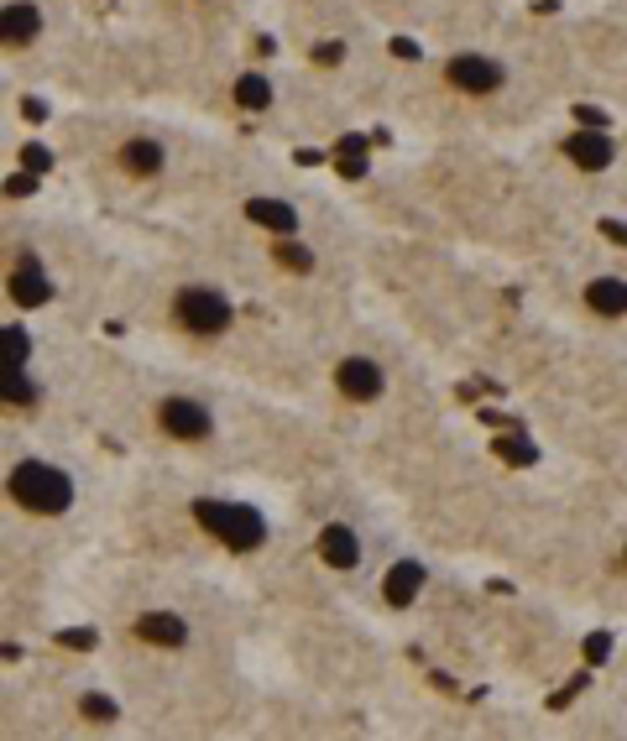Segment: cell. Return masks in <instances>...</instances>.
<instances>
[{
  "instance_id": "obj_8",
  "label": "cell",
  "mask_w": 627,
  "mask_h": 741,
  "mask_svg": "<svg viewBox=\"0 0 627 741\" xmlns=\"http://www.w3.org/2000/svg\"><path fill=\"white\" fill-rule=\"evenodd\" d=\"M335 387L346 402H377L382 391H387V371L371 360V355H346L340 366H335Z\"/></svg>"
},
{
  "instance_id": "obj_25",
  "label": "cell",
  "mask_w": 627,
  "mask_h": 741,
  "mask_svg": "<svg viewBox=\"0 0 627 741\" xmlns=\"http://www.w3.org/2000/svg\"><path fill=\"white\" fill-rule=\"evenodd\" d=\"M575 120H581V131H607V110H596V105H575Z\"/></svg>"
},
{
  "instance_id": "obj_13",
  "label": "cell",
  "mask_w": 627,
  "mask_h": 741,
  "mask_svg": "<svg viewBox=\"0 0 627 741\" xmlns=\"http://www.w3.org/2000/svg\"><path fill=\"white\" fill-rule=\"evenodd\" d=\"M116 162L126 178H157L167 167V152H162V141H152V136H131V141H120Z\"/></svg>"
},
{
  "instance_id": "obj_24",
  "label": "cell",
  "mask_w": 627,
  "mask_h": 741,
  "mask_svg": "<svg viewBox=\"0 0 627 741\" xmlns=\"http://www.w3.org/2000/svg\"><path fill=\"white\" fill-rule=\"evenodd\" d=\"M21 167H27V173H32V178H37V173H47V167H53V152H47V147H37V141H32V147H21Z\"/></svg>"
},
{
  "instance_id": "obj_21",
  "label": "cell",
  "mask_w": 627,
  "mask_h": 741,
  "mask_svg": "<svg viewBox=\"0 0 627 741\" xmlns=\"http://www.w3.org/2000/svg\"><path fill=\"white\" fill-rule=\"evenodd\" d=\"M335 157H340V173H346V178H366V141H361V136H346V141L335 147Z\"/></svg>"
},
{
  "instance_id": "obj_3",
  "label": "cell",
  "mask_w": 627,
  "mask_h": 741,
  "mask_svg": "<svg viewBox=\"0 0 627 741\" xmlns=\"http://www.w3.org/2000/svg\"><path fill=\"white\" fill-rule=\"evenodd\" d=\"M173 318H178V329H189L199 340H215V334H225L231 329V298L220 293V287H209V282H189V287H178L173 293Z\"/></svg>"
},
{
  "instance_id": "obj_26",
  "label": "cell",
  "mask_w": 627,
  "mask_h": 741,
  "mask_svg": "<svg viewBox=\"0 0 627 741\" xmlns=\"http://www.w3.org/2000/svg\"><path fill=\"white\" fill-rule=\"evenodd\" d=\"M58 642L63 648H94V632L89 626H74V632H58Z\"/></svg>"
},
{
  "instance_id": "obj_32",
  "label": "cell",
  "mask_w": 627,
  "mask_h": 741,
  "mask_svg": "<svg viewBox=\"0 0 627 741\" xmlns=\"http://www.w3.org/2000/svg\"><path fill=\"white\" fill-rule=\"evenodd\" d=\"M623 564H627V538H623Z\"/></svg>"
},
{
  "instance_id": "obj_9",
  "label": "cell",
  "mask_w": 627,
  "mask_h": 741,
  "mask_svg": "<svg viewBox=\"0 0 627 741\" xmlns=\"http://www.w3.org/2000/svg\"><path fill=\"white\" fill-rule=\"evenodd\" d=\"M424 585H429V569L419 559H397V564L382 569V600H387L392 611H408L424 595Z\"/></svg>"
},
{
  "instance_id": "obj_30",
  "label": "cell",
  "mask_w": 627,
  "mask_h": 741,
  "mask_svg": "<svg viewBox=\"0 0 627 741\" xmlns=\"http://www.w3.org/2000/svg\"><path fill=\"white\" fill-rule=\"evenodd\" d=\"M21 116L32 120V125H42V120H47V105H42V100H21Z\"/></svg>"
},
{
  "instance_id": "obj_14",
  "label": "cell",
  "mask_w": 627,
  "mask_h": 741,
  "mask_svg": "<svg viewBox=\"0 0 627 741\" xmlns=\"http://www.w3.org/2000/svg\"><path fill=\"white\" fill-rule=\"evenodd\" d=\"M246 220H251V225H262V230H273L277 240L298 230V209H293V204H282V198H267V194L246 198Z\"/></svg>"
},
{
  "instance_id": "obj_1",
  "label": "cell",
  "mask_w": 627,
  "mask_h": 741,
  "mask_svg": "<svg viewBox=\"0 0 627 741\" xmlns=\"http://www.w3.org/2000/svg\"><path fill=\"white\" fill-rule=\"evenodd\" d=\"M5 496L32 517H63L74 507V475L47 465V460H21L5 475Z\"/></svg>"
},
{
  "instance_id": "obj_6",
  "label": "cell",
  "mask_w": 627,
  "mask_h": 741,
  "mask_svg": "<svg viewBox=\"0 0 627 741\" xmlns=\"http://www.w3.org/2000/svg\"><path fill=\"white\" fill-rule=\"evenodd\" d=\"M314 553H319L324 569L351 575V569H361V559H366V544H361V533H355L351 522H324L319 538H314Z\"/></svg>"
},
{
  "instance_id": "obj_16",
  "label": "cell",
  "mask_w": 627,
  "mask_h": 741,
  "mask_svg": "<svg viewBox=\"0 0 627 741\" xmlns=\"http://www.w3.org/2000/svg\"><path fill=\"white\" fill-rule=\"evenodd\" d=\"M231 100L240 105V110H251V116H262V110H273V78L267 74H240L235 78V89H231Z\"/></svg>"
},
{
  "instance_id": "obj_28",
  "label": "cell",
  "mask_w": 627,
  "mask_h": 741,
  "mask_svg": "<svg viewBox=\"0 0 627 741\" xmlns=\"http://www.w3.org/2000/svg\"><path fill=\"white\" fill-rule=\"evenodd\" d=\"M32 189H37V178H32V173H16V178H11V183H5V194H11V198L32 194Z\"/></svg>"
},
{
  "instance_id": "obj_29",
  "label": "cell",
  "mask_w": 627,
  "mask_h": 741,
  "mask_svg": "<svg viewBox=\"0 0 627 741\" xmlns=\"http://www.w3.org/2000/svg\"><path fill=\"white\" fill-rule=\"evenodd\" d=\"M601 235H607L612 246H623V251H627V225H623V220H601Z\"/></svg>"
},
{
  "instance_id": "obj_10",
  "label": "cell",
  "mask_w": 627,
  "mask_h": 741,
  "mask_svg": "<svg viewBox=\"0 0 627 741\" xmlns=\"http://www.w3.org/2000/svg\"><path fill=\"white\" fill-rule=\"evenodd\" d=\"M5 293L16 309H42V303H53V277L37 267V256H21L5 277Z\"/></svg>"
},
{
  "instance_id": "obj_7",
  "label": "cell",
  "mask_w": 627,
  "mask_h": 741,
  "mask_svg": "<svg viewBox=\"0 0 627 741\" xmlns=\"http://www.w3.org/2000/svg\"><path fill=\"white\" fill-rule=\"evenodd\" d=\"M131 637H136V642H147V648H162V653H183L194 632H189V622H183L178 611L152 606V611H142V616L131 622Z\"/></svg>"
},
{
  "instance_id": "obj_12",
  "label": "cell",
  "mask_w": 627,
  "mask_h": 741,
  "mask_svg": "<svg viewBox=\"0 0 627 741\" xmlns=\"http://www.w3.org/2000/svg\"><path fill=\"white\" fill-rule=\"evenodd\" d=\"M37 37H42V5H32V0L0 5V47H32Z\"/></svg>"
},
{
  "instance_id": "obj_20",
  "label": "cell",
  "mask_w": 627,
  "mask_h": 741,
  "mask_svg": "<svg viewBox=\"0 0 627 741\" xmlns=\"http://www.w3.org/2000/svg\"><path fill=\"white\" fill-rule=\"evenodd\" d=\"M78 715H84L89 726H116L120 705H116V695H105V689H84V695H78Z\"/></svg>"
},
{
  "instance_id": "obj_5",
  "label": "cell",
  "mask_w": 627,
  "mask_h": 741,
  "mask_svg": "<svg viewBox=\"0 0 627 741\" xmlns=\"http://www.w3.org/2000/svg\"><path fill=\"white\" fill-rule=\"evenodd\" d=\"M444 84L455 94H470V100H492L502 84H508V68L497 58H481V52H455L444 63Z\"/></svg>"
},
{
  "instance_id": "obj_31",
  "label": "cell",
  "mask_w": 627,
  "mask_h": 741,
  "mask_svg": "<svg viewBox=\"0 0 627 741\" xmlns=\"http://www.w3.org/2000/svg\"><path fill=\"white\" fill-rule=\"evenodd\" d=\"M314 58H319V63H335V58H340V42H324V47H319Z\"/></svg>"
},
{
  "instance_id": "obj_2",
  "label": "cell",
  "mask_w": 627,
  "mask_h": 741,
  "mask_svg": "<svg viewBox=\"0 0 627 741\" xmlns=\"http://www.w3.org/2000/svg\"><path fill=\"white\" fill-rule=\"evenodd\" d=\"M194 522L231 553H256L267 544V517L246 502H220V496H199L194 502Z\"/></svg>"
},
{
  "instance_id": "obj_17",
  "label": "cell",
  "mask_w": 627,
  "mask_h": 741,
  "mask_svg": "<svg viewBox=\"0 0 627 741\" xmlns=\"http://www.w3.org/2000/svg\"><path fill=\"white\" fill-rule=\"evenodd\" d=\"M32 360V334L21 324H0V371H27Z\"/></svg>"
},
{
  "instance_id": "obj_19",
  "label": "cell",
  "mask_w": 627,
  "mask_h": 741,
  "mask_svg": "<svg viewBox=\"0 0 627 741\" xmlns=\"http://www.w3.org/2000/svg\"><path fill=\"white\" fill-rule=\"evenodd\" d=\"M273 262L282 267V272H293V277H309L314 272V246L293 240V235H282V240L273 246Z\"/></svg>"
},
{
  "instance_id": "obj_18",
  "label": "cell",
  "mask_w": 627,
  "mask_h": 741,
  "mask_svg": "<svg viewBox=\"0 0 627 741\" xmlns=\"http://www.w3.org/2000/svg\"><path fill=\"white\" fill-rule=\"evenodd\" d=\"M0 407H16V413L37 407V382L27 371H0Z\"/></svg>"
},
{
  "instance_id": "obj_22",
  "label": "cell",
  "mask_w": 627,
  "mask_h": 741,
  "mask_svg": "<svg viewBox=\"0 0 627 741\" xmlns=\"http://www.w3.org/2000/svg\"><path fill=\"white\" fill-rule=\"evenodd\" d=\"M581 658H586L590 668H601L607 658H612V637H607V632H590L586 642H581Z\"/></svg>"
},
{
  "instance_id": "obj_4",
  "label": "cell",
  "mask_w": 627,
  "mask_h": 741,
  "mask_svg": "<svg viewBox=\"0 0 627 741\" xmlns=\"http://www.w3.org/2000/svg\"><path fill=\"white\" fill-rule=\"evenodd\" d=\"M157 429L167 433L173 444H204L215 433V413L199 397H162L157 402Z\"/></svg>"
},
{
  "instance_id": "obj_15",
  "label": "cell",
  "mask_w": 627,
  "mask_h": 741,
  "mask_svg": "<svg viewBox=\"0 0 627 741\" xmlns=\"http://www.w3.org/2000/svg\"><path fill=\"white\" fill-rule=\"evenodd\" d=\"M586 309L601 318H623L627 313V277H590L586 282Z\"/></svg>"
},
{
  "instance_id": "obj_11",
  "label": "cell",
  "mask_w": 627,
  "mask_h": 741,
  "mask_svg": "<svg viewBox=\"0 0 627 741\" xmlns=\"http://www.w3.org/2000/svg\"><path fill=\"white\" fill-rule=\"evenodd\" d=\"M565 157H570L581 173H607V167L617 162V147H612L607 131H570V136H565Z\"/></svg>"
},
{
  "instance_id": "obj_23",
  "label": "cell",
  "mask_w": 627,
  "mask_h": 741,
  "mask_svg": "<svg viewBox=\"0 0 627 741\" xmlns=\"http://www.w3.org/2000/svg\"><path fill=\"white\" fill-rule=\"evenodd\" d=\"M497 455H502L508 465H533V444H528V439H502Z\"/></svg>"
},
{
  "instance_id": "obj_27",
  "label": "cell",
  "mask_w": 627,
  "mask_h": 741,
  "mask_svg": "<svg viewBox=\"0 0 627 741\" xmlns=\"http://www.w3.org/2000/svg\"><path fill=\"white\" fill-rule=\"evenodd\" d=\"M387 52H392V58H408V63H413V58L424 52V47H419L413 37H392V42H387Z\"/></svg>"
}]
</instances>
